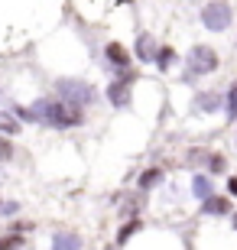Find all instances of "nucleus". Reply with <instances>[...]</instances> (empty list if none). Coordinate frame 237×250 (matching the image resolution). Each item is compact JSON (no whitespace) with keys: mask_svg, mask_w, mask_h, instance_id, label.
Here are the masks:
<instances>
[{"mask_svg":"<svg viewBox=\"0 0 237 250\" xmlns=\"http://www.w3.org/2000/svg\"><path fill=\"white\" fill-rule=\"evenodd\" d=\"M104 56H108V62H110V65H117L120 72H124V68H127V65H130V52H127V49H124V46H120V42H110V46H108V52H104Z\"/></svg>","mask_w":237,"mask_h":250,"instance_id":"0eeeda50","label":"nucleus"},{"mask_svg":"<svg viewBox=\"0 0 237 250\" xmlns=\"http://www.w3.org/2000/svg\"><path fill=\"white\" fill-rule=\"evenodd\" d=\"M195 107H198V111H205V114L218 111V107H221V94L218 91H201L198 98H195Z\"/></svg>","mask_w":237,"mask_h":250,"instance_id":"6e6552de","label":"nucleus"},{"mask_svg":"<svg viewBox=\"0 0 237 250\" xmlns=\"http://www.w3.org/2000/svg\"><path fill=\"white\" fill-rule=\"evenodd\" d=\"M20 244H23V237H20V234H10V237L0 241V250H17Z\"/></svg>","mask_w":237,"mask_h":250,"instance_id":"a211bd4d","label":"nucleus"},{"mask_svg":"<svg viewBox=\"0 0 237 250\" xmlns=\"http://www.w3.org/2000/svg\"><path fill=\"white\" fill-rule=\"evenodd\" d=\"M156 56H159L156 39L150 36V33H140V36H137V59H140V62H156Z\"/></svg>","mask_w":237,"mask_h":250,"instance_id":"39448f33","label":"nucleus"},{"mask_svg":"<svg viewBox=\"0 0 237 250\" xmlns=\"http://www.w3.org/2000/svg\"><path fill=\"white\" fill-rule=\"evenodd\" d=\"M140 231V224L133 221V224H127V228H120V234H117V244H127L130 237H133V234Z\"/></svg>","mask_w":237,"mask_h":250,"instance_id":"f3484780","label":"nucleus"},{"mask_svg":"<svg viewBox=\"0 0 237 250\" xmlns=\"http://www.w3.org/2000/svg\"><path fill=\"white\" fill-rule=\"evenodd\" d=\"M208 169H211V172H224V159H221L218 153H211V156H208Z\"/></svg>","mask_w":237,"mask_h":250,"instance_id":"6ab92c4d","label":"nucleus"},{"mask_svg":"<svg viewBox=\"0 0 237 250\" xmlns=\"http://www.w3.org/2000/svg\"><path fill=\"white\" fill-rule=\"evenodd\" d=\"M33 114H36V124H49V127H78L85 121L82 107H72L65 101H36Z\"/></svg>","mask_w":237,"mask_h":250,"instance_id":"f257e3e1","label":"nucleus"},{"mask_svg":"<svg viewBox=\"0 0 237 250\" xmlns=\"http://www.w3.org/2000/svg\"><path fill=\"white\" fill-rule=\"evenodd\" d=\"M20 130V124H17V117H13V114H0V133H17Z\"/></svg>","mask_w":237,"mask_h":250,"instance_id":"4468645a","label":"nucleus"},{"mask_svg":"<svg viewBox=\"0 0 237 250\" xmlns=\"http://www.w3.org/2000/svg\"><path fill=\"white\" fill-rule=\"evenodd\" d=\"M110 250H114V247H110Z\"/></svg>","mask_w":237,"mask_h":250,"instance_id":"393cba45","label":"nucleus"},{"mask_svg":"<svg viewBox=\"0 0 237 250\" xmlns=\"http://www.w3.org/2000/svg\"><path fill=\"white\" fill-rule=\"evenodd\" d=\"M218 68V56L211 46H195L189 52V68H185V82L198 78V75H211Z\"/></svg>","mask_w":237,"mask_h":250,"instance_id":"7ed1b4c3","label":"nucleus"},{"mask_svg":"<svg viewBox=\"0 0 237 250\" xmlns=\"http://www.w3.org/2000/svg\"><path fill=\"white\" fill-rule=\"evenodd\" d=\"M17 153H13V143H10L7 137H0V163H7V159H13Z\"/></svg>","mask_w":237,"mask_h":250,"instance_id":"dca6fc26","label":"nucleus"},{"mask_svg":"<svg viewBox=\"0 0 237 250\" xmlns=\"http://www.w3.org/2000/svg\"><path fill=\"white\" fill-rule=\"evenodd\" d=\"M108 101L114 104V107H127V104H130V84L110 82V84H108Z\"/></svg>","mask_w":237,"mask_h":250,"instance_id":"423d86ee","label":"nucleus"},{"mask_svg":"<svg viewBox=\"0 0 237 250\" xmlns=\"http://www.w3.org/2000/svg\"><path fill=\"white\" fill-rule=\"evenodd\" d=\"M0 208H3V202H0Z\"/></svg>","mask_w":237,"mask_h":250,"instance_id":"b1692460","label":"nucleus"},{"mask_svg":"<svg viewBox=\"0 0 237 250\" xmlns=\"http://www.w3.org/2000/svg\"><path fill=\"white\" fill-rule=\"evenodd\" d=\"M120 214H137V202H133V198H127V202H124V208H120Z\"/></svg>","mask_w":237,"mask_h":250,"instance_id":"aec40b11","label":"nucleus"},{"mask_svg":"<svg viewBox=\"0 0 237 250\" xmlns=\"http://www.w3.org/2000/svg\"><path fill=\"white\" fill-rule=\"evenodd\" d=\"M228 192H231V195H237V179H231V182H228Z\"/></svg>","mask_w":237,"mask_h":250,"instance_id":"4be33fe9","label":"nucleus"},{"mask_svg":"<svg viewBox=\"0 0 237 250\" xmlns=\"http://www.w3.org/2000/svg\"><path fill=\"white\" fill-rule=\"evenodd\" d=\"M231 20H234V13H231V7L224 3V0H211L208 7H201V23H205L208 29H215V33L228 29Z\"/></svg>","mask_w":237,"mask_h":250,"instance_id":"20e7f679","label":"nucleus"},{"mask_svg":"<svg viewBox=\"0 0 237 250\" xmlns=\"http://www.w3.org/2000/svg\"><path fill=\"white\" fill-rule=\"evenodd\" d=\"M163 182V169H146V172H140V188H156Z\"/></svg>","mask_w":237,"mask_h":250,"instance_id":"f8f14e48","label":"nucleus"},{"mask_svg":"<svg viewBox=\"0 0 237 250\" xmlns=\"http://www.w3.org/2000/svg\"><path fill=\"white\" fill-rule=\"evenodd\" d=\"M234 231H237V214H234Z\"/></svg>","mask_w":237,"mask_h":250,"instance_id":"5701e85b","label":"nucleus"},{"mask_svg":"<svg viewBox=\"0 0 237 250\" xmlns=\"http://www.w3.org/2000/svg\"><path fill=\"white\" fill-rule=\"evenodd\" d=\"M55 91L62 94V101L72 104V107H88L98 98V91L88 82H82V78H59L55 82Z\"/></svg>","mask_w":237,"mask_h":250,"instance_id":"f03ea898","label":"nucleus"},{"mask_svg":"<svg viewBox=\"0 0 237 250\" xmlns=\"http://www.w3.org/2000/svg\"><path fill=\"white\" fill-rule=\"evenodd\" d=\"M20 211V202H3V208H0V214H17Z\"/></svg>","mask_w":237,"mask_h":250,"instance_id":"412c9836","label":"nucleus"},{"mask_svg":"<svg viewBox=\"0 0 237 250\" xmlns=\"http://www.w3.org/2000/svg\"><path fill=\"white\" fill-rule=\"evenodd\" d=\"M201 211H205V214H228L231 202H228V198H221V195H211L208 202H201Z\"/></svg>","mask_w":237,"mask_h":250,"instance_id":"1a4fd4ad","label":"nucleus"},{"mask_svg":"<svg viewBox=\"0 0 237 250\" xmlns=\"http://www.w3.org/2000/svg\"><path fill=\"white\" fill-rule=\"evenodd\" d=\"M224 111H228V121H237V82L228 88V98H224Z\"/></svg>","mask_w":237,"mask_h":250,"instance_id":"ddd939ff","label":"nucleus"},{"mask_svg":"<svg viewBox=\"0 0 237 250\" xmlns=\"http://www.w3.org/2000/svg\"><path fill=\"white\" fill-rule=\"evenodd\" d=\"M52 247L55 250H78V247H82V237H75V234H55Z\"/></svg>","mask_w":237,"mask_h":250,"instance_id":"9b49d317","label":"nucleus"},{"mask_svg":"<svg viewBox=\"0 0 237 250\" xmlns=\"http://www.w3.org/2000/svg\"><path fill=\"white\" fill-rule=\"evenodd\" d=\"M172 62H175V52L163 46V49H159V56H156V68H163V72H166V68H169Z\"/></svg>","mask_w":237,"mask_h":250,"instance_id":"2eb2a0df","label":"nucleus"},{"mask_svg":"<svg viewBox=\"0 0 237 250\" xmlns=\"http://www.w3.org/2000/svg\"><path fill=\"white\" fill-rule=\"evenodd\" d=\"M211 188H215V186H211L208 176H195V179H192V195L201 198V202H208V198H211Z\"/></svg>","mask_w":237,"mask_h":250,"instance_id":"9d476101","label":"nucleus"}]
</instances>
